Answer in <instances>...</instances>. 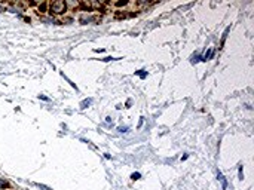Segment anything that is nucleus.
<instances>
[{
    "instance_id": "1",
    "label": "nucleus",
    "mask_w": 254,
    "mask_h": 190,
    "mask_svg": "<svg viewBox=\"0 0 254 190\" xmlns=\"http://www.w3.org/2000/svg\"><path fill=\"white\" fill-rule=\"evenodd\" d=\"M48 14L55 15V16L65 15V14H67V6H65V2L57 0V2H51V3H48Z\"/></svg>"
},
{
    "instance_id": "2",
    "label": "nucleus",
    "mask_w": 254,
    "mask_h": 190,
    "mask_svg": "<svg viewBox=\"0 0 254 190\" xmlns=\"http://www.w3.org/2000/svg\"><path fill=\"white\" fill-rule=\"evenodd\" d=\"M11 189H14V184L8 178L0 177V190H11Z\"/></svg>"
},
{
    "instance_id": "3",
    "label": "nucleus",
    "mask_w": 254,
    "mask_h": 190,
    "mask_svg": "<svg viewBox=\"0 0 254 190\" xmlns=\"http://www.w3.org/2000/svg\"><path fill=\"white\" fill-rule=\"evenodd\" d=\"M214 49L212 48H208V51H205L204 54H202V61H208V60H211L212 57H214Z\"/></svg>"
},
{
    "instance_id": "4",
    "label": "nucleus",
    "mask_w": 254,
    "mask_h": 190,
    "mask_svg": "<svg viewBox=\"0 0 254 190\" xmlns=\"http://www.w3.org/2000/svg\"><path fill=\"white\" fill-rule=\"evenodd\" d=\"M217 178H219V181L222 183V187H223V190H226L227 189V181H226V178H225V175L219 171L217 172Z\"/></svg>"
},
{
    "instance_id": "5",
    "label": "nucleus",
    "mask_w": 254,
    "mask_h": 190,
    "mask_svg": "<svg viewBox=\"0 0 254 190\" xmlns=\"http://www.w3.org/2000/svg\"><path fill=\"white\" fill-rule=\"evenodd\" d=\"M48 12V3L37 5V14H46Z\"/></svg>"
},
{
    "instance_id": "6",
    "label": "nucleus",
    "mask_w": 254,
    "mask_h": 190,
    "mask_svg": "<svg viewBox=\"0 0 254 190\" xmlns=\"http://www.w3.org/2000/svg\"><path fill=\"white\" fill-rule=\"evenodd\" d=\"M141 79H146V76H147V73H146V70H138V71H135Z\"/></svg>"
},
{
    "instance_id": "7",
    "label": "nucleus",
    "mask_w": 254,
    "mask_h": 190,
    "mask_svg": "<svg viewBox=\"0 0 254 190\" xmlns=\"http://www.w3.org/2000/svg\"><path fill=\"white\" fill-rule=\"evenodd\" d=\"M140 177H141V174H140V172H134V174H131V180H134V181H135V180H138Z\"/></svg>"
},
{
    "instance_id": "8",
    "label": "nucleus",
    "mask_w": 254,
    "mask_h": 190,
    "mask_svg": "<svg viewBox=\"0 0 254 190\" xmlns=\"http://www.w3.org/2000/svg\"><path fill=\"white\" fill-rule=\"evenodd\" d=\"M6 11V6L3 5V3H0V14H2V12H5Z\"/></svg>"
},
{
    "instance_id": "9",
    "label": "nucleus",
    "mask_w": 254,
    "mask_h": 190,
    "mask_svg": "<svg viewBox=\"0 0 254 190\" xmlns=\"http://www.w3.org/2000/svg\"><path fill=\"white\" fill-rule=\"evenodd\" d=\"M239 178H244V172H242V166H239Z\"/></svg>"
},
{
    "instance_id": "10",
    "label": "nucleus",
    "mask_w": 254,
    "mask_h": 190,
    "mask_svg": "<svg viewBox=\"0 0 254 190\" xmlns=\"http://www.w3.org/2000/svg\"><path fill=\"white\" fill-rule=\"evenodd\" d=\"M39 98H40V100H43V101H49V98H48V97H45V95H39Z\"/></svg>"
},
{
    "instance_id": "11",
    "label": "nucleus",
    "mask_w": 254,
    "mask_h": 190,
    "mask_svg": "<svg viewBox=\"0 0 254 190\" xmlns=\"http://www.w3.org/2000/svg\"><path fill=\"white\" fill-rule=\"evenodd\" d=\"M113 60H116V58H113V57H107V58H104L103 61H113Z\"/></svg>"
},
{
    "instance_id": "12",
    "label": "nucleus",
    "mask_w": 254,
    "mask_h": 190,
    "mask_svg": "<svg viewBox=\"0 0 254 190\" xmlns=\"http://www.w3.org/2000/svg\"><path fill=\"white\" fill-rule=\"evenodd\" d=\"M119 131H121V132H126V131H128V126H125V128H119Z\"/></svg>"
}]
</instances>
